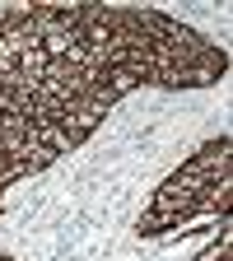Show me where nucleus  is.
Instances as JSON below:
<instances>
[{"label": "nucleus", "instance_id": "obj_1", "mask_svg": "<svg viewBox=\"0 0 233 261\" xmlns=\"http://www.w3.org/2000/svg\"><path fill=\"white\" fill-rule=\"evenodd\" d=\"M233 140H205L182 168L163 182L149 205L140 210V238H159L168 228H182L201 215H228L233 210Z\"/></svg>", "mask_w": 233, "mask_h": 261}, {"label": "nucleus", "instance_id": "obj_2", "mask_svg": "<svg viewBox=\"0 0 233 261\" xmlns=\"http://www.w3.org/2000/svg\"><path fill=\"white\" fill-rule=\"evenodd\" d=\"M0 261H14V256H5V252H0Z\"/></svg>", "mask_w": 233, "mask_h": 261}]
</instances>
